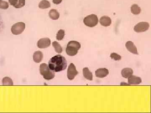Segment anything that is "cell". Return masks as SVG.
I'll return each mask as SVG.
<instances>
[{
  "label": "cell",
  "mask_w": 151,
  "mask_h": 113,
  "mask_svg": "<svg viewBox=\"0 0 151 113\" xmlns=\"http://www.w3.org/2000/svg\"><path fill=\"white\" fill-rule=\"evenodd\" d=\"M49 68L54 72H59L66 69L67 62L66 59L61 55L52 57L48 63Z\"/></svg>",
  "instance_id": "cell-1"
},
{
  "label": "cell",
  "mask_w": 151,
  "mask_h": 113,
  "mask_svg": "<svg viewBox=\"0 0 151 113\" xmlns=\"http://www.w3.org/2000/svg\"><path fill=\"white\" fill-rule=\"evenodd\" d=\"M81 45L79 42L76 41H71L68 42L66 49V52L70 56H75L78 53Z\"/></svg>",
  "instance_id": "cell-2"
},
{
  "label": "cell",
  "mask_w": 151,
  "mask_h": 113,
  "mask_svg": "<svg viewBox=\"0 0 151 113\" xmlns=\"http://www.w3.org/2000/svg\"><path fill=\"white\" fill-rule=\"evenodd\" d=\"M40 72L45 80H50L55 77V73L49 68L48 66L46 64H41L40 67Z\"/></svg>",
  "instance_id": "cell-3"
},
{
  "label": "cell",
  "mask_w": 151,
  "mask_h": 113,
  "mask_svg": "<svg viewBox=\"0 0 151 113\" xmlns=\"http://www.w3.org/2000/svg\"><path fill=\"white\" fill-rule=\"evenodd\" d=\"M83 22L86 26L93 27L98 24V18L97 15L91 14L84 18Z\"/></svg>",
  "instance_id": "cell-4"
},
{
  "label": "cell",
  "mask_w": 151,
  "mask_h": 113,
  "mask_svg": "<svg viewBox=\"0 0 151 113\" xmlns=\"http://www.w3.org/2000/svg\"><path fill=\"white\" fill-rule=\"evenodd\" d=\"M25 28V24L24 22H18L12 26L11 32L15 35L21 34L24 32Z\"/></svg>",
  "instance_id": "cell-5"
},
{
  "label": "cell",
  "mask_w": 151,
  "mask_h": 113,
  "mask_svg": "<svg viewBox=\"0 0 151 113\" xmlns=\"http://www.w3.org/2000/svg\"><path fill=\"white\" fill-rule=\"evenodd\" d=\"M79 74L76 70V67L73 63H71L68 66L67 70V77L68 80L72 81L75 78V76Z\"/></svg>",
  "instance_id": "cell-6"
},
{
  "label": "cell",
  "mask_w": 151,
  "mask_h": 113,
  "mask_svg": "<svg viewBox=\"0 0 151 113\" xmlns=\"http://www.w3.org/2000/svg\"><path fill=\"white\" fill-rule=\"evenodd\" d=\"M149 28L150 24L148 22H141L136 25L134 27V30L137 33L147 31Z\"/></svg>",
  "instance_id": "cell-7"
},
{
  "label": "cell",
  "mask_w": 151,
  "mask_h": 113,
  "mask_svg": "<svg viewBox=\"0 0 151 113\" xmlns=\"http://www.w3.org/2000/svg\"><path fill=\"white\" fill-rule=\"evenodd\" d=\"M51 41L49 38H42L38 41L37 45L40 49L46 48L50 45Z\"/></svg>",
  "instance_id": "cell-8"
},
{
  "label": "cell",
  "mask_w": 151,
  "mask_h": 113,
  "mask_svg": "<svg viewBox=\"0 0 151 113\" xmlns=\"http://www.w3.org/2000/svg\"><path fill=\"white\" fill-rule=\"evenodd\" d=\"M109 71L106 68H99L95 72V75L99 78H103L109 74Z\"/></svg>",
  "instance_id": "cell-9"
},
{
  "label": "cell",
  "mask_w": 151,
  "mask_h": 113,
  "mask_svg": "<svg viewBox=\"0 0 151 113\" xmlns=\"http://www.w3.org/2000/svg\"><path fill=\"white\" fill-rule=\"evenodd\" d=\"M126 47L128 50L131 53L135 54V55L138 54L137 49L132 42L130 41L127 42L126 44Z\"/></svg>",
  "instance_id": "cell-10"
},
{
  "label": "cell",
  "mask_w": 151,
  "mask_h": 113,
  "mask_svg": "<svg viewBox=\"0 0 151 113\" xmlns=\"http://www.w3.org/2000/svg\"><path fill=\"white\" fill-rule=\"evenodd\" d=\"M142 79L135 75H130L128 78V83L129 85H138L142 83Z\"/></svg>",
  "instance_id": "cell-11"
},
{
  "label": "cell",
  "mask_w": 151,
  "mask_h": 113,
  "mask_svg": "<svg viewBox=\"0 0 151 113\" xmlns=\"http://www.w3.org/2000/svg\"><path fill=\"white\" fill-rule=\"evenodd\" d=\"M112 23L111 18L107 16H104L100 18V24L103 26H109Z\"/></svg>",
  "instance_id": "cell-12"
},
{
  "label": "cell",
  "mask_w": 151,
  "mask_h": 113,
  "mask_svg": "<svg viewBox=\"0 0 151 113\" xmlns=\"http://www.w3.org/2000/svg\"><path fill=\"white\" fill-rule=\"evenodd\" d=\"M43 53L41 51H36L34 53L33 59L34 61L37 63L41 62L43 59Z\"/></svg>",
  "instance_id": "cell-13"
},
{
  "label": "cell",
  "mask_w": 151,
  "mask_h": 113,
  "mask_svg": "<svg viewBox=\"0 0 151 113\" xmlns=\"http://www.w3.org/2000/svg\"><path fill=\"white\" fill-rule=\"evenodd\" d=\"M133 74V71L130 68H125L121 71V75L123 77L128 78Z\"/></svg>",
  "instance_id": "cell-14"
},
{
  "label": "cell",
  "mask_w": 151,
  "mask_h": 113,
  "mask_svg": "<svg viewBox=\"0 0 151 113\" xmlns=\"http://www.w3.org/2000/svg\"><path fill=\"white\" fill-rule=\"evenodd\" d=\"M83 74L84 78L87 80L89 81H92L93 80V75L88 67H84L83 68Z\"/></svg>",
  "instance_id": "cell-15"
},
{
  "label": "cell",
  "mask_w": 151,
  "mask_h": 113,
  "mask_svg": "<svg viewBox=\"0 0 151 113\" xmlns=\"http://www.w3.org/2000/svg\"><path fill=\"white\" fill-rule=\"evenodd\" d=\"M49 16L53 20H56L58 19L60 17V14L58 11L56 9H51L49 12Z\"/></svg>",
  "instance_id": "cell-16"
},
{
  "label": "cell",
  "mask_w": 151,
  "mask_h": 113,
  "mask_svg": "<svg viewBox=\"0 0 151 113\" xmlns=\"http://www.w3.org/2000/svg\"><path fill=\"white\" fill-rule=\"evenodd\" d=\"M51 6L50 3L47 0H43L40 2L39 4V8L41 9H46L49 8Z\"/></svg>",
  "instance_id": "cell-17"
},
{
  "label": "cell",
  "mask_w": 151,
  "mask_h": 113,
  "mask_svg": "<svg viewBox=\"0 0 151 113\" xmlns=\"http://www.w3.org/2000/svg\"><path fill=\"white\" fill-rule=\"evenodd\" d=\"M130 10L132 14L134 15H138L140 14L141 12V8L137 4L132 5L130 8Z\"/></svg>",
  "instance_id": "cell-18"
},
{
  "label": "cell",
  "mask_w": 151,
  "mask_h": 113,
  "mask_svg": "<svg viewBox=\"0 0 151 113\" xmlns=\"http://www.w3.org/2000/svg\"><path fill=\"white\" fill-rule=\"evenodd\" d=\"M52 45H53V48H55V51L57 53H59V54L62 53L63 52V48L60 46L59 43L56 41H54L52 43Z\"/></svg>",
  "instance_id": "cell-19"
},
{
  "label": "cell",
  "mask_w": 151,
  "mask_h": 113,
  "mask_svg": "<svg viewBox=\"0 0 151 113\" xmlns=\"http://www.w3.org/2000/svg\"><path fill=\"white\" fill-rule=\"evenodd\" d=\"M3 85H14L13 81L11 78L8 77H6L3 79Z\"/></svg>",
  "instance_id": "cell-20"
},
{
  "label": "cell",
  "mask_w": 151,
  "mask_h": 113,
  "mask_svg": "<svg viewBox=\"0 0 151 113\" xmlns=\"http://www.w3.org/2000/svg\"><path fill=\"white\" fill-rule=\"evenodd\" d=\"M65 36V31L63 29H60L58 31L56 35V39L58 40H62Z\"/></svg>",
  "instance_id": "cell-21"
},
{
  "label": "cell",
  "mask_w": 151,
  "mask_h": 113,
  "mask_svg": "<svg viewBox=\"0 0 151 113\" xmlns=\"http://www.w3.org/2000/svg\"><path fill=\"white\" fill-rule=\"evenodd\" d=\"M9 3L7 1L0 0V9H7L9 8Z\"/></svg>",
  "instance_id": "cell-22"
},
{
  "label": "cell",
  "mask_w": 151,
  "mask_h": 113,
  "mask_svg": "<svg viewBox=\"0 0 151 113\" xmlns=\"http://www.w3.org/2000/svg\"><path fill=\"white\" fill-rule=\"evenodd\" d=\"M111 57L115 61L121 60L122 58L121 56L116 53H111Z\"/></svg>",
  "instance_id": "cell-23"
},
{
  "label": "cell",
  "mask_w": 151,
  "mask_h": 113,
  "mask_svg": "<svg viewBox=\"0 0 151 113\" xmlns=\"http://www.w3.org/2000/svg\"><path fill=\"white\" fill-rule=\"evenodd\" d=\"M25 0H18L17 4L15 7L17 9H19L22 8L25 6Z\"/></svg>",
  "instance_id": "cell-24"
},
{
  "label": "cell",
  "mask_w": 151,
  "mask_h": 113,
  "mask_svg": "<svg viewBox=\"0 0 151 113\" xmlns=\"http://www.w3.org/2000/svg\"><path fill=\"white\" fill-rule=\"evenodd\" d=\"M9 3L11 6H14L15 7V6L17 4L18 0H9Z\"/></svg>",
  "instance_id": "cell-25"
},
{
  "label": "cell",
  "mask_w": 151,
  "mask_h": 113,
  "mask_svg": "<svg viewBox=\"0 0 151 113\" xmlns=\"http://www.w3.org/2000/svg\"><path fill=\"white\" fill-rule=\"evenodd\" d=\"M62 0H53V2L55 4H59L62 2Z\"/></svg>",
  "instance_id": "cell-26"
}]
</instances>
